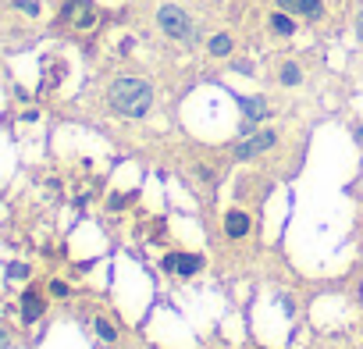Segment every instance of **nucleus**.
<instances>
[{"label":"nucleus","mask_w":363,"mask_h":349,"mask_svg":"<svg viewBox=\"0 0 363 349\" xmlns=\"http://www.w3.org/2000/svg\"><path fill=\"white\" fill-rule=\"evenodd\" d=\"M107 107L118 118H146L153 107V86L139 75H121L107 89Z\"/></svg>","instance_id":"1"},{"label":"nucleus","mask_w":363,"mask_h":349,"mask_svg":"<svg viewBox=\"0 0 363 349\" xmlns=\"http://www.w3.org/2000/svg\"><path fill=\"white\" fill-rule=\"evenodd\" d=\"M157 26H160L164 36H171V40H178V43H196V22L182 11V8H174V4H164V8L157 11Z\"/></svg>","instance_id":"2"},{"label":"nucleus","mask_w":363,"mask_h":349,"mask_svg":"<svg viewBox=\"0 0 363 349\" xmlns=\"http://www.w3.org/2000/svg\"><path fill=\"white\" fill-rule=\"evenodd\" d=\"M61 22H68V26H75V29H93V26H96L93 0H68L65 11H61Z\"/></svg>","instance_id":"3"},{"label":"nucleus","mask_w":363,"mask_h":349,"mask_svg":"<svg viewBox=\"0 0 363 349\" xmlns=\"http://www.w3.org/2000/svg\"><path fill=\"white\" fill-rule=\"evenodd\" d=\"M274 143H278V132H274V128L253 132V135H246V139L235 146V157H239V160H253V157H260L264 150H271Z\"/></svg>","instance_id":"4"},{"label":"nucleus","mask_w":363,"mask_h":349,"mask_svg":"<svg viewBox=\"0 0 363 349\" xmlns=\"http://www.w3.org/2000/svg\"><path fill=\"white\" fill-rule=\"evenodd\" d=\"M278 11H289V15H303V18H324V4L320 0H278Z\"/></svg>","instance_id":"5"},{"label":"nucleus","mask_w":363,"mask_h":349,"mask_svg":"<svg viewBox=\"0 0 363 349\" xmlns=\"http://www.w3.org/2000/svg\"><path fill=\"white\" fill-rule=\"evenodd\" d=\"M239 107H242V114H246V121H264V118H271V107H267V100L264 96H239Z\"/></svg>","instance_id":"6"},{"label":"nucleus","mask_w":363,"mask_h":349,"mask_svg":"<svg viewBox=\"0 0 363 349\" xmlns=\"http://www.w3.org/2000/svg\"><path fill=\"white\" fill-rule=\"evenodd\" d=\"M225 232H228L232 239L250 236V218H246L242 211H228V214H225Z\"/></svg>","instance_id":"7"},{"label":"nucleus","mask_w":363,"mask_h":349,"mask_svg":"<svg viewBox=\"0 0 363 349\" xmlns=\"http://www.w3.org/2000/svg\"><path fill=\"white\" fill-rule=\"evenodd\" d=\"M40 314H43V299L29 289V292L22 296V321H26V324H33V321H40Z\"/></svg>","instance_id":"8"},{"label":"nucleus","mask_w":363,"mask_h":349,"mask_svg":"<svg viewBox=\"0 0 363 349\" xmlns=\"http://www.w3.org/2000/svg\"><path fill=\"white\" fill-rule=\"evenodd\" d=\"M271 33H274V36H292V33H296L292 15H289V11H274V15H271Z\"/></svg>","instance_id":"9"},{"label":"nucleus","mask_w":363,"mask_h":349,"mask_svg":"<svg viewBox=\"0 0 363 349\" xmlns=\"http://www.w3.org/2000/svg\"><path fill=\"white\" fill-rule=\"evenodd\" d=\"M278 82H281V86H299V82H303V68H299L296 61H285V65L278 68Z\"/></svg>","instance_id":"10"},{"label":"nucleus","mask_w":363,"mask_h":349,"mask_svg":"<svg viewBox=\"0 0 363 349\" xmlns=\"http://www.w3.org/2000/svg\"><path fill=\"white\" fill-rule=\"evenodd\" d=\"M207 50H211V57H228V54H232V36H228V33H218V36H211Z\"/></svg>","instance_id":"11"},{"label":"nucleus","mask_w":363,"mask_h":349,"mask_svg":"<svg viewBox=\"0 0 363 349\" xmlns=\"http://www.w3.org/2000/svg\"><path fill=\"white\" fill-rule=\"evenodd\" d=\"M96 335H100L104 342H114V338H118V328H114L107 317H96Z\"/></svg>","instance_id":"12"},{"label":"nucleus","mask_w":363,"mask_h":349,"mask_svg":"<svg viewBox=\"0 0 363 349\" xmlns=\"http://www.w3.org/2000/svg\"><path fill=\"white\" fill-rule=\"evenodd\" d=\"M196 267H200V257H178V275H182V278L196 275Z\"/></svg>","instance_id":"13"},{"label":"nucleus","mask_w":363,"mask_h":349,"mask_svg":"<svg viewBox=\"0 0 363 349\" xmlns=\"http://www.w3.org/2000/svg\"><path fill=\"white\" fill-rule=\"evenodd\" d=\"M11 4H15L18 11H26V15H33V18L40 15V0H11Z\"/></svg>","instance_id":"14"},{"label":"nucleus","mask_w":363,"mask_h":349,"mask_svg":"<svg viewBox=\"0 0 363 349\" xmlns=\"http://www.w3.org/2000/svg\"><path fill=\"white\" fill-rule=\"evenodd\" d=\"M8 275H11V278H26V275H29V267H26V264H11V267H8Z\"/></svg>","instance_id":"15"},{"label":"nucleus","mask_w":363,"mask_h":349,"mask_svg":"<svg viewBox=\"0 0 363 349\" xmlns=\"http://www.w3.org/2000/svg\"><path fill=\"white\" fill-rule=\"evenodd\" d=\"M164 271H178V253H167L164 257Z\"/></svg>","instance_id":"16"},{"label":"nucleus","mask_w":363,"mask_h":349,"mask_svg":"<svg viewBox=\"0 0 363 349\" xmlns=\"http://www.w3.org/2000/svg\"><path fill=\"white\" fill-rule=\"evenodd\" d=\"M50 292H54V296H68V285H65V282H50Z\"/></svg>","instance_id":"17"},{"label":"nucleus","mask_w":363,"mask_h":349,"mask_svg":"<svg viewBox=\"0 0 363 349\" xmlns=\"http://www.w3.org/2000/svg\"><path fill=\"white\" fill-rule=\"evenodd\" d=\"M0 349H11V338H8V331L0 328Z\"/></svg>","instance_id":"18"},{"label":"nucleus","mask_w":363,"mask_h":349,"mask_svg":"<svg viewBox=\"0 0 363 349\" xmlns=\"http://www.w3.org/2000/svg\"><path fill=\"white\" fill-rule=\"evenodd\" d=\"M356 40L363 43V11H359V18H356Z\"/></svg>","instance_id":"19"},{"label":"nucleus","mask_w":363,"mask_h":349,"mask_svg":"<svg viewBox=\"0 0 363 349\" xmlns=\"http://www.w3.org/2000/svg\"><path fill=\"white\" fill-rule=\"evenodd\" d=\"M356 139H359V146H363V125H359V128H356Z\"/></svg>","instance_id":"20"}]
</instances>
